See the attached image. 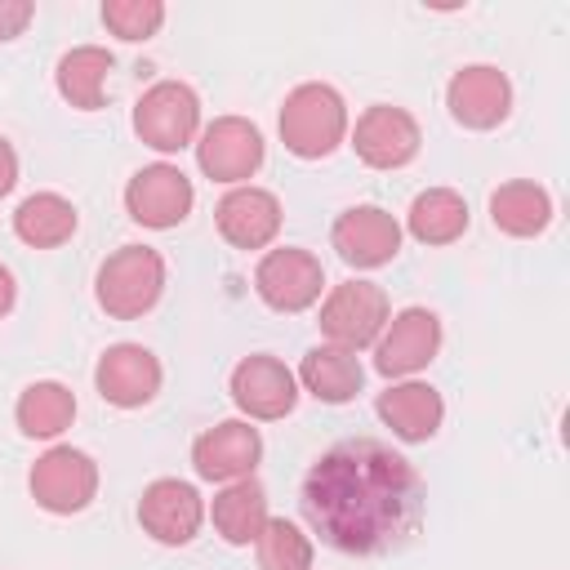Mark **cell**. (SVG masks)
Returning <instances> with one entry per match:
<instances>
[{"instance_id": "12", "label": "cell", "mask_w": 570, "mask_h": 570, "mask_svg": "<svg viewBox=\"0 0 570 570\" xmlns=\"http://www.w3.org/2000/svg\"><path fill=\"white\" fill-rule=\"evenodd\" d=\"M138 525L165 548H187L205 525V499L191 481L156 476L138 499Z\"/></svg>"}, {"instance_id": "21", "label": "cell", "mask_w": 570, "mask_h": 570, "mask_svg": "<svg viewBox=\"0 0 570 570\" xmlns=\"http://www.w3.org/2000/svg\"><path fill=\"white\" fill-rule=\"evenodd\" d=\"M209 521H214V530L223 534V543L249 548V543L263 534V525L272 521L267 490H263L254 476L223 485V490L214 494V503H209Z\"/></svg>"}, {"instance_id": "4", "label": "cell", "mask_w": 570, "mask_h": 570, "mask_svg": "<svg viewBox=\"0 0 570 570\" xmlns=\"http://www.w3.org/2000/svg\"><path fill=\"white\" fill-rule=\"evenodd\" d=\"M134 134L160 156H174V151L191 147L196 134H200L196 89L183 85V80H156L151 89H142L138 102H134Z\"/></svg>"}, {"instance_id": "27", "label": "cell", "mask_w": 570, "mask_h": 570, "mask_svg": "<svg viewBox=\"0 0 570 570\" xmlns=\"http://www.w3.org/2000/svg\"><path fill=\"white\" fill-rule=\"evenodd\" d=\"M254 552H258V570H312V557H316L312 539L285 517H272L263 525V534L254 539Z\"/></svg>"}, {"instance_id": "18", "label": "cell", "mask_w": 570, "mask_h": 570, "mask_svg": "<svg viewBox=\"0 0 570 570\" xmlns=\"http://www.w3.org/2000/svg\"><path fill=\"white\" fill-rule=\"evenodd\" d=\"M445 107H450L454 125L481 134V129H494V125L508 120V111H512V85H508V76L499 67L472 62V67H463V71L450 76Z\"/></svg>"}, {"instance_id": "2", "label": "cell", "mask_w": 570, "mask_h": 570, "mask_svg": "<svg viewBox=\"0 0 570 570\" xmlns=\"http://www.w3.org/2000/svg\"><path fill=\"white\" fill-rule=\"evenodd\" d=\"M281 142L285 151H294L298 160H321L330 151L343 147L352 120H347V102L334 85L325 80H307L298 89L285 94L281 102Z\"/></svg>"}, {"instance_id": "3", "label": "cell", "mask_w": 570, "mask_h": 570, "mask_svg": "<svg viewBox=\"0 0 570 570\" xmlns=\"http://www.w3.org/2000/svg\"><path fill=\"white\" fill-rule=\"evenodd\" d=\"M165 294V258L151 245H120L98 263L94 298L116 321H138Z\"/></svg>"}, {"instance_id": "13", "label": "cell", "mask_w": 570, "mask_h": 570, "mask_svg": "<svg viewBox=\"0 0 570 570\" xmlns=\"http://www.w3.org/2000/svg\"><path fill=\"white\" fill-rule=\"evenodd\" d=\"M258 459H263V436L249 419H223L191 441V468L200 481H214V485L254 476Z\"/></svg>"}, {"instance_id": "29", "label": "cell", "mask_w": 570, "mask_h": 570, "mask_svg": "<svg viewBox=\"0 0 570 570\" xmlns=\"http://www.w3.org/2000/svg\"><path fill=\"white\" fill-rule=\"evenodd\" d=\"M31 18H36V4L31 0H0V45L18 40Z\"/></svg>"}, {"instance_id": "16", "label": "cell", "mask_w": 570, "mask_h": 570, "mask_svg": "<svg viewBox=\"0 0 570 570\" xmlns=\"http://www.w3.org/2000/svg\"><path fill=\"white\" fill-rule=\"evenodd\" d=\"M330 245L338 249V258L347 267L370 272V267H383L401 254V223L379 205H352L334 218Z\"/></svg>"}, {"instance_id": "7", "label": "cell", "mask_w": 570, "mask_h": 570, "mask_svg": "<svg viewBox=\"0 0 570 570\" xmlns=\"http://www.w3.org/2000/svg\"><path fill=\"white\" fill-rule=\"evenodd\" d=\"M263 156H267V142H263L258 125L245 116H218L196 134V165L214 183H227V187L249 183L258 174Z\"/></svg>"}, {"instance_id": "28", "label": "cell", "mask_w": 570, "mask_h": 570, "mask_svg": "<svg viewBox=\"0 0 570 570\" xmlns=\"http://www.w3.org/2000/svg\"><path fill=\"white\" fill-rule=\"evenodd\" d=\"M102 27L129 45L151 40L165 27V4L160 0H107L102 4Z\"/></svg>"}, {"instance_id": "5", "label": "cell", "mask_w": 570, "mask_h": 570, "mask_svg": "<svg viewBox=\"0 0 570 570\" xmlns=\"http://www.w3.org/2000/svg\"><path fill=\"white\" fill-rule=\"evenodd\" d=\"M31 499L53 517H76L98 499V463L76 445H49L27 472Z\"/></svg>"}, {"instance_id": "11", "label": "cell", "mask_w": 570, "mask_h": 570, "mask_svg": "<svg viewBox=\"0 0 570 570\" xmlns=\"http://www.w3.org/2000/svg\"><path fill=\"white\" fill-rule=\"evenodd\" d=\"M227 392L236 401V410L245 419H258V423H272V419H285L294 405H298V379L285 361L267 356V352H254V356H240L232 365V379H227Z\"/></svg>"}, {"instance_id": "22", "label": "cell", "mask_w": 570, "mask_h": 570, "mask_svg": "<svg viewBox=\"0 0 570 570\" xmlns=\"http://www.w3.org/2000/svg\"><path fill=\"white\" fill-rule=\"evenodd\" d=\"M116 58L102 45H76L58 58L53 67V85L62 94V102H71L76 111H98L107 98V80H111Z\"/></svg>"}, {"instance_id": "23", "label": "cell", "mask_w": 570, "mask_h": 570, "mask_svg": "<svg viewBox=\"0 0 570 570\" xmlns=\"http://www.w3.org/2000/svg\"><path fill=\"white\" fill-rule=\"evenodd\" d=\"M13 419H18V432L31 436V441H53L71 428L76 419V392L58 379H36L18 392L13 401Z\"/></svg>"}, {"instance_id": "24", "label": "cell", "mask_w": 570, "mask_h": 570, "mask_svg": "<svg viewBox=\"0 0 570 570\" xmlns=\"http://www.w3.org/2000/svg\"><path fill=\"white\" fill-rule=\"evenodd\" d=\"M490 223L503 232V236H517V240H530L539 232H548L552 223V196L530 183V178H512V183H499L490 191Z\"/></svg>"}, {"instance_id": "8", "label": "cell", "mask_w": 570, "mask_h": 570, "mask_svg": "<svg viewBox=\"0 0 570 570\" xmlns=\"http://www.w3.org/2000/svg\"><path fill=\"white\" fill-rule=\"evenodd\" d=\"M254 289L258 298L272 307V312H307L321 289H325V267L312 249H298V245H276L258 258L254 267Z\"/></svg>"}, {"instance_id": "25", "label": "cell", "mask_w": 570, "mask_h": 570, "mask_svg": "<svg viewBox=\"0 0 570 570\" xmlns=\"http://www.w3.org/2000/svg\"><path fill=\"white\" fill-rule=\"evenodd\" d=\"M80 227V214L67 196L58 191H31L18 209H13V236L31 249H58L76 236Z\"/></svg>"}, {"instance_id": "9", "label": "cell", "mask_w": 570, "mask_h": 570, "mask_svg": "<svg viewBox=\"0 0 570 570\" xmlns=\"http://www.w3.org/2000/svg\"><path fill=\"white\" fill-rule=\"evenodd\" d=\"M196 205V187L191 178L169 165V160H156V165H142L129 183H125V209L138 227H151V232H169L178 227Z\"/></svg>"}, {"instance_id": "20", "label": "cell", "mask_w": 570, "mask_h": 570, "mask_svg": "<svg viewBox=\"0 0 570 570\" xmlns=\"http://www.w3.org/2000/svg\"><path fill=\"white\" fill-rule=\"evenodd\" d=\"M303 383V392H312L316 401L325 405H343L361 392L365 383V370H361V356L347 352V347H334V343H316L303 352V365L294 374Z\"/></svg>"}, {"instance_id": "10", "label": "cell", "mask_w": 570, "mask_h": 570, "mask_svg": "<svg viewBox=\"0 0 570 570\" xmlns=\"http://www.w3.org/2000/svg\"><path fill=\"white\" fill-rule=\"evenodd\" d=\"M441 352V316L428 307H401L374 338V370L383 379H410Z\"/></svg>"}, {"instance_id": "19", "label": "cell", "mask_w": 570, "mask_h": 570, "mask_svg": "<svg viewBox=\"0 0 570 570\" xmlns=\"http://www.w3.org/2000/svg\"><path fill=\"white\" fill-rule=\"evenodd\" d=\"M374 410L392 428V436L396 441H410V445L432 441L441 432V419H445L441 392L432 383H419V379H401V383L383 387L379 401H374Z\"/></svg>"}, {"instance_id": "31", "label": "cell", "mask_w": 570, "mask_h": 570, "mask_svg": "<svg viewBox=\"0 0 570 570\" xmlns=\"http://www.w3.org/2000/svg\"><path fill=\"white\" fill-rule=\"evenodd\" d=\"M13 303H18V285H13V272L0 263V316H9Z\"/></svg>"}, {"instance_id": "17", "label": "cell", "mask_w": 570, "mask_h": 570, "mask_svg": "<svg viewBox=\"0 0 570 570\" xmlns=\"http://www.w3.org/2000/svg\"><path fill=\"white\" fill-rule=\"evenodd\" d=\"M281 218H285V214H281L276 191L254 187V183L227 187L223 200L214 205L218 236H223L232 249H267V245L281 236Z\"/></svg>"}, {"instance_id": "30", "label": "cell", "mask_w": 570, "mask_h": 570, "mask_svg": "<svg viewBox=\"0 0 570 570\" xmlns=\"http://www.w3.org/2000/svg\"><path fill=\"white\" fill-rule=\"evenodd\" d=\"M18 187V151H13V142L0 134V196H9Z\"/></svg>"}, {"instance_id": "1", "label": "cell", "mask_w": 570, "mask_h": 570, "mask_svg": "<svg viewBox=\"0 0 570 570\" xmlns=\"http://www.w3.org/2000/svg\"><path fill=\"white\" fill-rule=\"evenodd\" d=\"M423 499L428 490L419 468L374 436L330 445L298 490L312 534L347 557H387L414 543L423 530Z\"/></svg>"}, {"instance_id": "15", "label": "cell", "mask_w": 570, "mask_h": 570, "mask_svg": "<svg viewBox=\"0 0 570 570\" xmlns=\"http://www.w3.org/2000/svg\"><path fill=\"white\" fill-rule=\"evenodd\" d=\"M160 379H165V370H160L156 352H147L142 343H111L94 365V387L116 410H138V405L156 401Z\"/></svg>"}, {"instance_id": "14", "label": "cell", "mask_w": 570, "mask_h": 570, "mask_svg": "<svg viewBox=\"0 0 570 570\" xmlns=\"http://www.w3.org/2000/svg\"><path fill=\"white\" fill-rule=\"evenodd\" d=\"M352 138V151L370 165V169H401L419 156V120L405 111V107H392V102H374L356 116V125L347 129Z\"/></svg>"}, {"instance_id": "6", "label": "cell", "mask_w": 570, "mask_h": 570, "mask_svg": "<svg viewBox=\"0 0 570 570\" xmlns=\"http://www.w3.org/2000/svg\"><path fill=\"white\" fill-rule=\"evenodd\" d=\"M387 294L383 285L374 281H343L334 285L325 298H321V334L325 343L334 347H347V352H361V347H374V338L383 334L387 325Z\"/></svg>"}, {"instance_id": "26", "label": "cell", "mask_w": 570, "mask_h": 570, "mask_svg": "<svg viewBox=\"0 0 570 570\" xmlns=\"http://www.w3.org/2000/svg\"><path fill=\"white\" fill-rule=\"evenodd\" d=\"M405 232L419 245H454L468 232V200L454 187H428L405 214Z\"/></svg>"}]
</instances>
